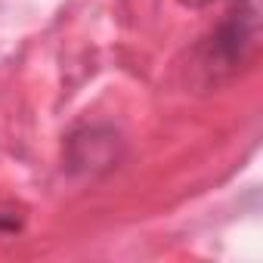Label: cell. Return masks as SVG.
Returning <instances> with one entry per match:
<instances>
[{
  "instance_id": "cell-1",
  "label": "cell",
  "mask_w": 263,
  "mask_h": 263,
  "mask_svg": "<svg viewBox=\"0 0 263 263\" xmlns=\"http://www.w3.org/2000/svg\"><path fill=\"white\" fill-rule=\"evenodd\" d=\"M260 50V0H235L217 28L198 44V68L220 84L254 62Z\"/></svg>"
},
{
  "instance_id": "cell-3",
  "label": "cell",
  "mask_w": 263,
  "mask_h": 263,
  "mask_svg": "<svg viewBox=\"0 0 263 263\" xmlns=\"http://www.w3.org/2000/svg\"><path fill=\"white\" fill-rule=\"evenodd\" d=\"M19 229V220L10 217V214H0V232H16Z\"/></svg>"
},
{
  "instance_id": "cell-4",
  "label": "cell",
  "mask_w": 263,
  "mask_h": 263,
  "mask_svg": "<svg viewBox=\"0 0 263 263\" xmlns=\"http://www.w3.org/2000/svg\"><path fill=\"white\" fill-rule=\"evenodd\" d=\"M180 4H186V7H204V4H211V0H180Z\"/></svg>"
},
{
  "instance_id": "cell-2",
  "label": "cell",
  "mask_w": 263,
  "mask_h": 263,
  "mask_svg": "<svg viewBox=\"0 0 263 263\" xmlns=\"http://www.w3.org/2000/svg\"><path fill=\"white\" fill-rule=\"evenodd\" d=\"M118 134L105 127H84L78 134L68 137V171H105L118 161Z\"/></svg>"
}]
</instances>
